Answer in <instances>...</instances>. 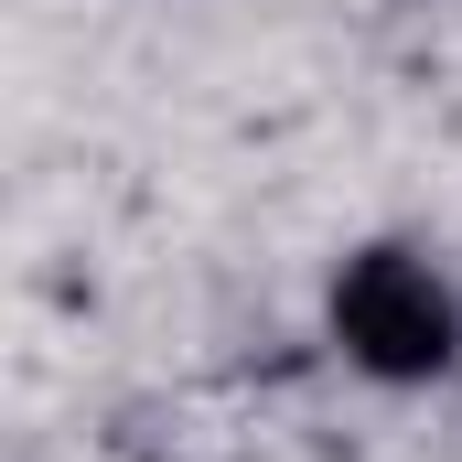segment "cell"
Masks as SVG:
<instances>
[{
    "label": "cell",
    "mask_w": 462,
    "mask_h": 462,
    "mask_svg": "<svg viewBox=\"0 0 462 462\" xmlns=\"http://www.w3.org/2000/svg\"><path fill=\"white\" fill-rule=\"evenodd\" d=\"M334 334L376 376H441L452 365V301H441V280L409 247H365L334 280Z\"/></svg>",
    "instance_id": "1"
}]
</instances>
